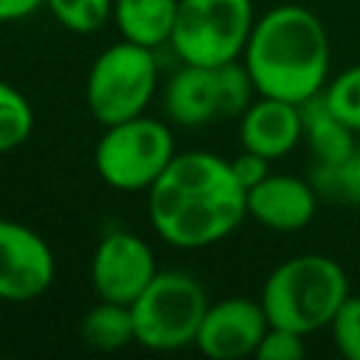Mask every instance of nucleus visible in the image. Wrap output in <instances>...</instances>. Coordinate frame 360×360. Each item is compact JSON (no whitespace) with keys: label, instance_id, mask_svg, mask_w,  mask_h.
I'll list each match as a JSON object with an SVG mask.
<instances>
[{"label":"nucleus","instance_id":"obj_4","mask_svg":"<svg viewBox=\"0 0 360 360\" xmlns=\"http://www.w3.org/2000/svg\"><path fill=\"white\" fill-rule=\"evenodd\" d=\"M129 309L138 346L152 352H177L197 340L208 295L191 273L158 270Z\"/></svg>","mask_w":360,"mask_h":360},{"label":"nucleus","instance_id":"obj_8","mask_svg":"<svg viewBox=\"0 0 360 360\" xmlns=\"http://www.w3.org/2000/svg\"><path fill=\"white\" fill-rule=\"evenodd\" d=\"M56 256L25 222L0 219V301L28 304L51 290Z\"/></svg>","mask_w":360,"mask_h":360},{"label":"nucleus","instance_id":"obj_6","mask_svg":"<svg viewBox=\"0 0 360 360\" xmlns=\"http://www.w3.org/2000/svg\"><path fill=\"white\" fill-rule=\"evenodd\" d=\"M174 155L177 149L169 127L160 118L141 112L104 127L93 152V166L110 188L135 194L149 191Z\"/></svg>","mask_w":360,"mask_h":360},{"label":"nucleus","instance_id":"obj_17","mask_svg":"<svg viewBox=\"0 0 360 360\" xmlns=\"http://www.w3.org/2000/svg\"><path fill=\"white\" fill-rule=\"evenodd\" d=\"M34 132V107L22 90L0 79V155L22 146Z\"/></svg>","mask_w":360,"mask_h":360},{"label":"nucleus","instance_id":"obj_24","mask_svg":"<svg viewBox=\"0 0 360 360\" xmlns=\"http://www.w3.org/2000/svg\"><path fill=\"white\" fill-rule=\"evenodd\" d=\"M231 169H233L236 180L242 183V188L248 191L250 186H256L259 180H264L270 174V160L250 149H242L236 158H231Z\"/></svg>","mask_w":360,"mask_h":360},{"label":"nucleus","instance_id":"obj_7","mask_svg":"<svg viewBox=\"0 0 360 360\" xmlns=\"http://www.w3.org/2000/svg\"><path fill=\"white\" fill-rule=\"evenodd\" d=\"M253 22V0H180L169 45L186 65L217 68L242 59Z\"/></svg>","mask_w":360,"mask_h":360},{"label":"nucleus","instance_id":"obj_19","mask_svg":"<svg viewBox=\"0 0 360 360\" xmlns=\"http://www.w3.org/2000/svg\"><path fill=\"white\" fill-rule=\"evenodd\" d=\"M45 8L73 34H93L112 17V0H45Z\"/></svg>","mask_w":360,"mask_h":360},{"label":"nucleus","instance_id":"obj_9","mask_svg":"<svg viewBox=\"0 0 360 360\" xmlns=\"http://www.w3.org/2000/svg\"><path fill=\"white\" fill-rule=\"evenodd\" d=\"M158 273V259L152 248L132 231H107L90 259L93 292L104 301L132 304Z\"/></svg>","mask_w":360,"mask_h":360},{"label":"nucleus","instance_id":"obj_13","mask_svg":"<svg viewBox=\"0 0 360 360\" xmlns=\"http://www.w3.org/2000/svg\"><path fill=\"white\" fill-rule=\"evenodd\" d=\"M163 110L177 127H202L222 118L214 68L183 62V68H177L163 87Z\"/></svg>","mask_w":360,"mask_h":360},{"label":"nucleus","instance_id":"obj_3","mask_svg":"<svg viewBox=\"0 0 360 360\" xmlns=\"http://www.w3.org/2000/svg\"><path fill=\"white\" fill-rule=\"evenodd\" d=\"M346 295L349 276L340 262L323 253H301L267 273L259 304L270 326H284L307 338L329 326Z\"/></svg>","mask_w":360,"mask_h":360},{"label":"nucleus","instance_id":"obj_21","mask_svg":"<svg viewBox=\"0 0 360 360\" xmlns=\"http://www.w3.org/2000/svg\"><path fill=\"white\" fill-rule=\"evenodd\" d=\"M315 180H318V186H323V188L340 194L343 200L360 205V146L346 160H340L338 166L318 163Z\"/></svg>","mask_w":360,"mask_h":360},{"label":"nucleus","instance_id":"obj_20","mask_svg":"<svg viewBox=\"0 0 360 360\" xmlns=\"http://www.w3.org/2000/svg\"><path fill=\"white\" fill-rule=\"evenodd\" d=\"M321 96L346 127L360 132V65H352L329 79Z\"/></svg>","mask_w":360,"mask_h":360},{"label":"nucleus","instance_id":"obj_25","mask_svg":"<svg viewBox=\"0 0 360 360\" xmlns=\"http://www.w3.org/2000/svg\"><path fill=\"white\" fill-rule=\"evenodd\" d=\"M45 0H0V22H17L42 8Z\"/></svg>","mask_w":360,"mask_h":360},{"label":"nucleus","instance_id":"obj_22","mask_svg":"<svg viewBox=\"0 0 360 360\" xmlns=\"http://www.w3.org/2000/svg\"><path fill=\"white\" fill-rule=\"evenodd\" d=\"M329 332L335 349L346 360H360V295H346V301L329 321Z\"/></svg>","mask_w":360,"mask_h":360},{"label":"nucleus","instance_id":"obj_2","mask_svg":"<svg viewBox=\"0 0 360 360\" xmlns=\"http://www.w3.org/2000/svg\"><path fill=\"white\" fill-rule=\"evenodd\" d=\"M242 62L259 96L304 104L329 82V34L309 8L281 3L256 17Z\"/></svg>","mask_w":360,"mask_h":360},{"label":"nucleus","instance_id":"obj_23","mask_svg":"<svg viewBox=\"0 0 360 360\" xmlns=\"http://www.w3.org/2000/svg\"><path fill=\"white\" fill-rule=\"evenodd\" d=\"M307 346H304V335L284 329V326H270L256 349L259 360H298L304 357Z\"/></svg>","mask_w":360,"mask_h":360},{"label":"nucleus","instance_id":"obj_18","mask_svg":"<svg viewBox=\"0 0 360 360\" xmlns=\"http://www.w3.org/2000/svg\"><path fill=\"white\" fill-rule=\"evenodd\" d=\"M217 76V96H219V115L222 118H239L245 112V107L259 96L248 68L242 59L225 62L214 68Z\"/></svg>","mask_w":360,"mask_h":360},{"label":"nucleus","instance_id":"obj_5","mask_svg":"<svg viewBox=\"0 0 360 360\" xmlns=\"http://www.w3.org/2000/svg\"><path fill=\"white\" fill-rule=\"evenodd\" d=\"M158 90V59L152 48L129 39L107 45L90 65L84 101L90 115L107 127L146 112Z\"/></svg>","mask_w":360,"mask_h":360},{"label":"nucleus","instance_id":"obj_11","mask_svg":"<svg viewBox=\"0 0 360 360\" xmlns=\"http://www.w3.org/2000/svg\"><path fill=\"white\" fill-rule=\"evenodd\" d=\"M248 217L276 233H292L312 222L318 211L315 186L298 174L270 172L245 191Z\"/></svg>","mask_w":360,"mask_h":360},{"label":"nucleus","instance_id":"obj_16","mask_svg":"<svg viewBox=\"0 0 360 360\" xmlns=\"http://www.w3.org/2000/svg\"><path fill=\"white\" fill-rule=\"evenodd\" d=\"M79 335L90 349H98V352H115L135 343V323H132L129 304L98 298V304H93L82 315Z\"/></svg>","mask_w":360,"mask_h":360},{"label":"nucleus","instance_id":"obj_14","mask_svg":"<svg viewBox=\"0 0 360 360\" xmlns=\"http://www.w3.org/2000/svg\"><path fill=\"white\" fill-rule=\"evenodd\" d=\"M180 0H112V22L121 39L143 48L169 45Z\"/></svg>","mask_w":360,"mask_h":360},{"label":"nucleus","instance_id":"obj_1","mask_svg":"<svg viewBox=\"0 0 360 360\" xmlns=\"http://www.w3.org/2000/svg\"><path fill=\"white\" fill-rule=\"evenodd\" d=\"M146 217L166 245L208 248L245 222V188L228 158L205 149L177 152L146 191Z\"/></svg>","mask_w":360,"mask_h":360},{"label":"nucleus","instance_id":"obj_10","mask_svg":"<svg viewBox=\"0 0 360 360\" xmlns=\"http://www.w3.org/2000/svg\"><path fill=\"white\" fill-rule=\"evenodd\" d=\"M270 321L259 298H222L208 304L194 346L211 360H239L256 354Z\"/></svg>","mask_w":360,"mask_h":360},{"label":"nucleus","instance_id":"obj_12","mask_svg":"<svg viewBox=\"0 0 360 360\" xmlns=\"http://www.w3.org/2000/svg\"><path fill=\"white\" fill-rule=\"evenodd\" d=\"M304 138L301 104L256 96L239 115V143L267 160L290 155Z\"/></svg>","mask_w":360,"mask_h":360},{"label":"nucleus","instance_id":"obj_15","mask_svg":"<svg viewBox=\"0 0 360 360\" xmlns=\"http://www.w3.org/2000/svg\"><path fill=\"white\" fill-rule=\"evenodd\" d=\"M304 115V138L309 143V152L318 158V163L338 166L346 160L357 143H354V129L346 127L323 101V96H315L301 104Z\"/></svg>","mask_w":360,"mask_h":360}]
</instances>
